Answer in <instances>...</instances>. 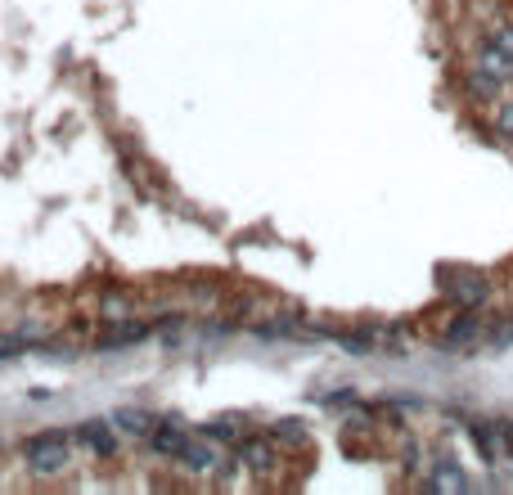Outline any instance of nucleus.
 <instances>
[{
    "mask_svg": "<svg viewBox=\"0 0 513 495\" xmlns=\"http://www.w3.org/2000/svg\"><path fill=\"white\" fill-rule=\"evenodd\" d=\"M482 338H486V329H482V320H477V311H464L459 320H450V329L441 333L437 347L459 351V347H473V342H482Z\"/></svg>",
    "mask_w": 513,
    "mask_h": 495,
    "instance_id": "nucleus-10",
    "label": "nucleus"
},
{
    "mask_svg": "<svg viewBox=\"0 0 513 495\" xmlns=\"http://www.w3.org/2000/svg\"><path fill=\"white\" fill-rule=\"evenodd\" d=\"M486 347L491 351H504V347H513V320L504 315V320H495V324H486Z\"/></svg>",
    "mask_w": 513,
    "mask_h": 495,
    "instance_id": "nucleus-13",
    "label": "nucleus"
},
{
    "mask_svg": "<svg viewBox=\"0 0 513 495\" xmlns=\"http://www.w3.org/2000/svg\"><path fill=\"white\" fill-rule=\"evenodd\" d=\"M491 36L504 45V50L513 54V18H504V23H495V27H491Z\"/></svg>",
    "mask_w": 513,
    "mask_h": 495,
    "instance_id": "nucleus-16",
    "label": "nucleus"
},
{
    "mask_svg": "<svg viewBox=\"0 0 513 495\" xmlns=\"http://www.w3.org/2000/svg\"><path fill=\"white\" fill-rule=\"evenodd\" d=\"M207 437L212 441H243V419L234 414V419H216V423H207Z\"/></svg>",
    "mask_w": 513,
    "mask_h": 495,
    "instance_id": "nucleus-14",
    "label": "nucleus"
},
{
    "mask_svg": "<svg viewBox=\"0 0 513 495\" xmlns=\"http://www.w3.org/2000/svg\"><path fill=\"white\" fill-rule=\"evenodd\" d=\"M423 491L464 495V491H473V482H468V473L455 464V459H437V468H432V473H428V482H423Z\"/></svg>",
    "mask_w": 513,
    "mask_h": 495,
    "instance_id": "nucleus-9",
    "label": "nucleus"
},
{
    "mask_svg": "<svg viewBox=\"0 0 513 495\" xmlns=\"http://www.w3.org/2000/svg\"><path fill=\"white\" fill-rule=\"evenodd\" d=\"M468 63H473V72H486V77H495L500 86H509L513 81V54L504 50L495 36H486V41L473 45V54H468Z\"/></svg>",
    "mask_w": 513,
    "mask_h": 495,
    "instance_id": "nucleus-3",
    "label": "nucleus"
},
{
    "mask_svg": "<svg viewBox=\"0 0 513 495\" xmlns=\"http://www.w3.org/2000/svg\"><path fill=\"white\" fill-rule=\"evenodd\" d=\"M113 423H117V432H126V437H144V441H149V432L158 428V414L126 405V410H117V414H113Z\"/></svg>",
    "mask_w": 513,
    "mask_h": 495,
    "instance_id": "nucleus-11",
    "label": "nucleus"
},
{
    "mask_svg": "<svg viewBox=\"0 0 513 495\" xmlns=\"http://www.w3.org/2000/svg\"><path fill=\"white\" fill-rule=\"evenodd\" d=\"M239 464L248 468L257 482H266V477L279 468V446H275L270 437H248V441H239Z\"/></svg>",
    "mask_w": 513,
    "mask_h": 495,
    "instance_id": "nucleus-4",
    "label": "nucleus"
},
{
    "mask_svg": "<svg viewBox=\"0 0 513 495\" xmlns=\"http://www.w3.org/2000/svg\"><path fill=\"white\" fill-rule=\"evenodd\" d=\"M441 293L455 306H464V311H477L486 302V293H491V284H486L482 270H441Z\"/></svg>",
    "mask_w": 513,
    "mask_h": 495,
    "instance_id": "nucleus-2",
    "label": "nucleus"
},
{
    "mask_svg": "<svg viewBox=\"0 0 513 495\" xmlns=\"http://www.w3.org/2000/svg\"><path fill=\"white\" fill-rule=\"evenodd\" d=\"M77 446L81 450H90V455H99V459H113L117 455V423H104V419H86V423H77Z\"/></svg>",
    "mask_w": 513,
    "mask_h": 495,
    "instance_id": "nucleus-5",
    "label": "nucleus"
},
{
    "mask_svg": "<svg viewBox=\"0 0 513 495\" xmlns=\"http://www.w3.org/2000/svg\"><path fill=\"white\" fill-rule=\"evenodd\" d=\"M468 437H473V446H477V455H482V459H500L504 455L495 419H473V423H468Z\"/></svg>",
    "mask_w": 513,
    "mask_h": 495,
    "instance_id": "nucleus-12",
    "label": "nucleus"
},
{
    "mask_svg": "<svg viewBox=\"0 0 513 495\" xmlns=\"http://www.w3.org/2000/svg\"><path fill=\"white\" fill-rule=\"evenodd\" d=\"M495 135H500V140H513V99H504V104L495 108Z\"/></svg>",
    "mask_w": 513,
    "mask_h": 495,
    "instance_id": "nucleus-15",
    "label": "nucleus"
},
{
    "mask_svg": "<svg viewBox=\"0 0 513 495\" xmlns=\"http://www.w3.org/2000/svg\"><path fill=\"white\" fill-rule=\"evenodd\" d=\"M72 432H63V428H45V432H36V437H27V446H23V459H27V468H32L36 477H54V473H63L68 468V459H72Z\"/></svg>",
    "mask_w": 513,
    "mask_h": 495,
    "instance_id": "nucleus-1",
    "label": "nucleus"
},
{
    "mask_svg": "<svg viewBox=\"0 0 513 495\" xmlns=\"http://www.w3.org/2000/svg\"><path fill=\"white\" fill-rule=\"evenodd\" d=\"M176 464L189 468V473H221V441H212L207 432L203 437H189V446L180 450Z\"/></svg>",
    "mask_w": 513,
    "mask_h": 495,
    "instance_id": "nucleus-6",
    "label": "nucleus"
},
{
    "mask_svg": "<svg viewBox=\"0 0 513 495\" xmlns=\"http://www.w3.org/2000/svg\"><path fill=\"white\" fill-rule=\"evenodd\" d=\"M185 446H189V428L180 419H158V428L149 432V450L158 459H180Z\"/></svg>",
    "mask_w": 513,
    "mask_h": 495,
    "instance_id": "nucleus-8",
    "label": "nucleus"
},
{
    "mask_svg": "<svg viewBox=\"0 0 513 495\" xmlns=\"http://www.w3.org/2000/svg\"><path fill=\"white\" fill-rule=\"evenodd\" d=\"M275 437H293V441H302L306 432H302V423H279V428H275Z\"/></svg>",
    "mask_w": 513,
    "mask_h": 495,
    "instance_id": "nucleus-17",
    "label": "nucleus"
},
{
    "mask_svg": "<svg viewBox=\"0 0 513 495\" xmlns=\"http://www.w3.org/2000/svg\"><path fill=\"white\" fill-rule=\"evenodd\" d=\"M153 329H158V324L117 320V324H108V329H99V333H95V347H99V351H122V347H135V342H144Z\"/></svg>",
    "mask_w": 513,
    "mask_h": 495,
    "instance_id": "nucleus-7",
    "label": "nucleus"
}]
</instances>
